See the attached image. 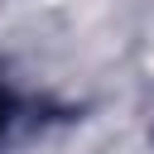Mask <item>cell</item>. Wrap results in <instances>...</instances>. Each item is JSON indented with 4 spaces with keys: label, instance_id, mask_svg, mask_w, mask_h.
<instances>
[{
    "label": "cell",
    "instance_id": "cell-1",
    "mask_svg": "<svg viewBox=\"0 0 154 154\" xmlns=\"http://www.w3.org/2000/svg\"><path fill=\"white\" fill-rule=\"evenodd\" d=\"M5 120H10V91L0 87V130H5Z\"/></svg>",
    "mask_w": 154,
    "mask_h": 154
}]
</instances>
